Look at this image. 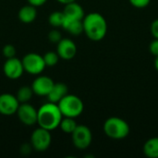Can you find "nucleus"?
<instances>
[{
	"instance_id": "obj_1",
	"label": "nucleus",
	"mask_w": 158,
	"mask_h": 158,
	"mask_svg": "<svg viewBox=\"0 0 158 158\" xmlns=\"http://www.w3.org/2000/svg\"><path fill=\"white\" fill-rule=\"evenodd\" d=\"M83 32L94 42H99L105 38L107 32V22L106 19L97 12H92L82 19Z\"/></svg>"
},
{
	"instance_id": "obj_2",
	"label": "nucleus",
	"mask_w": 158,
	"mask_h": 158,
	"mask_svg": "<svg viewBox=\"0 0 158 158\" xmlns=\"http://www.w3.org/2000/svg\"><path fill=\"white\" fill-rule=\"evenodd\" d=\"M63 116L57 104L47 102L37 110V124L48 131H54L59 127Z\"/></svg>"
},
{
	"instance_id": "obj_3",
	"label": "nucleus",
	"mask_w": 158,
	"mask_h": 158,
	"mask_svg": "<svg viewBox=\"0 0 158 158\" xmlns=\"http://www.w3.org/2000/svg\"><path fill=\"white\" fill-rule=\"evenodd\" d=\"M104 132L106 135L113 140L125 139L130 134V125L124 119L112 117L107 118L104 123Z\"/></svg>"
},
{
	"instance_id": "obj_4",
	"label": "nucleus",
	"mask_w": 158,
	"mask_h": 158,
	"mask_svg": "<svg viewBox=\"0 0 158 158\" xmlns=\"http://www.w3.org/2000/svg\"><path fill=\"white\" fill-rule=\"evenodd\" d=\"M57 106L63 117L72 118L80 117L84 109V105L81 99L77 95L69 94L57 103Z\"/></svg>"
},
{
	"instance_id": "obj_5",
	"label": "nucleus",
	"mask_w": 158,
	"mask_h": 158,
	"mask_svg": "<svg viewBox=\"0 0 158 158\" xmlns=\"http://www.w3.org/2000/svg\"><path fill=\"white\" fill-rule=\"evenodd\" d=\"M52 143V137L50 131L39 127L34 130L31 136V145L33 150L37 152L46 151Z\"/></svg>"
},
{
	"instance_id": "obj_6",
	"label": "nucleus",
	"mask_w": 158,
	"mask_h": 158,
	"mask_svg": "<svg viewBox=\"0 0 158 158\" xmlns=\"http://www.w3.org/2000/svg\"><path fill=\"white\" fill-rule=\"evenodd\" d=\"M24 71L31 75H39L45 69V63L43 56L37 53H29L22 58Z\"/></svg>"
},
{
	"instance_id": "obj_7",
	"label": "nucleus",
	"mask_w": 158,
	"mask_h": 158,
	"mask_svg": "<svg viewBox=\"0 0 158 158\" xmlns=\"http://www.w3.org/2000/svg\"><path fill=\"white\" fill-rule=\"evenodd\" d=\"M73 145L80 150L87 149L93 141V134L91 130L85 125H78L71 133Z\"/></svg>"
},
{
	"instance_id": "obj_8",
	"label": "nucleus",
	"mask_w": 158,
	"mask_h": 158,
	"mask_svg": "<svg viewBox=\"0 0 158 158\" xmlns=\"http://www.w3.org/2000/svg\"><path fill=\"white\" fill-rule=\"evenodd\" d=\"M16 114L19 121L26 126L37 124V109L29 103L19 104Z\"/></svg>"
},
{
	"instance_id": "obj_9",
	"label": "nucleus",
	"mask_w": 158,
	"mask_h": 158,
	"mask_svg": "<svg viewBox=\"0 0 158 158\" xmlns=\"http://www.w3.org/2000/svg\"><path fill=\"white\" fill-rule=\"evenodd\" d=\"M3 71L7 79L10 80L19 79L24 72L22 61L16 56L11 58H6L3 66Z\"/></svg>"
},
{
	"instance_id": "obj_10",
	"label": "nucleus",
	"mask_w": 158,
	"mask_h": 158,
	"mask_svg": "<svg viewBox=\"0 0 158 158\" xmlns=\"http://www.w3.org/2000/svg\"><path fill=\"white\" fill-rule=\"evenodd\" d=\"M17 97L11 94H0V114L3 116H12L17 113L19 106Z\"/></svg>"
},
{
	"instance_id": "obj_11",
	"label": "nucleus",
	"mask_w": 158,
	"mask_h": 158,
	"mask_svg": "<svg viewBox=\"0 0 158 158\" xmlns=\"http://www.w3.org/2000/svg\"><path fill=\"white\" fill-rule=\"evenodd\" d=\"M56 44V53L59 58L64 60H70L76 56L77 46L72 40L69 38H62Z\"/></svg>"
},
{
	"instance_id": "obj_12",
	"label": "nucleus",
	"mask_w": 158,
	"mask_h": 158,
	"mask_svg": "<svg viewBox=\"0 0 158 158\" xmlns=\"http://www.w3.org/2000/svg\"><path fill=\"white\" fill-rule=\"evenodd\" d=\"M54 83V81L48 76H38L34 79L31 87L34 94L39 96H47Z\"/></svg>"
},
{
	"instance_id": "obj_13",
	"label": "nucleus",
	"mask_w": 158,
	"mask_h": 158,
	"mask_svg": "<svg viewBox=\"0 0 158 158\" xmlns=\"http://www.w3.org/2000/svg\"><path fill=\"white\" fill-rule=\"evenodd\" d=\"M68 91H69V88L65 83H63V82L54 83L51 91L49 92V94L46 96L48 99V102L57 104L65 95H67L69 94Z\"/></svg>"
},
{
	"instance_id": "obj_14",
	"label": "nucleus",
	"mask_w": 158,
	"mask_h": 158,
	"mask_svg": "<svg viewBox=\"0 0 158 158\" xmlns=\"http://www.w3.org/2000/svg\"><path fill=\"white\" fill-rule=\"evenodd\" d=\"M65 31L69 32L74 36H78L83 32V24L82 19H71L65 17V20L62 24V27Z\"/></svg>"
},
{
	"instance_id": "obj_15",
	"label": "nucleus",
	"mask_w": 158,
	"mask_h": 158,
	"mask_svg": "<svg viewBox=\"0 0 158 158\" xmlns=\"http://www.w3.org/2000/svg\"><path fill=\"white\" fill-rule=\"evenodd\" d=\"M18 17H19V19L23 23H26V24L31 23L32 21L35 20V19L37 17L36 6L29 4L27 6L20 7V9L19 10V13H18Z\"/></svg>"
},
{
	"instance_id": "obj_16",
	"label": "nucleus",
	"mask_w": 158,
	"mask_h": 158,
	"mask_svg": "<svg viewBox=\"0 0 158 158\" xmlns=\"http://www.w3.org/2000/svg\"><path fill=\"white\" fill-rule=\"evenodd\" d=\"M64 14L68 18L71 19H82L84 18V10L81 5L76 3V1L66 4L64 10Z\"/></svg>"
},
{
	"instance_id": "obj_17",
	"label": "nucleus",
	"mask_w": 158,
	"mask_h": 158,
	"mask_svg": "<svg viewBox=\"0 0 158 158\" xmlns=\"http://www.w3.org/2000/svg\"><path fill=\"white\" fill-rule=\"evenodd\" d=\"M143 154L149 158H158V137H154L145 142Z\"/></svg>"
},
{
	"instance_id": "obj_18",
	"label": "nucleus",
	"mask_w": 158,
	"mask_h": 158,
	"mask_svg": "<svg viewBox=\"0 0 158 158\" xmlns=\"http://www.w3.org/2000/svg\"><path fill=\"white\" fill-rule=\"evenodd\" d=\"M33 94H34L32 92L31 87H30V86H22L18 90L16 97H17V99L19 100V102L20 104L29 103V101L31 99Z\"/></svg>"
},
{
	"instance_id": "obj_19",
	"label": "nucleus",
	"mask_w": 158,
	"mask_h": 158,
	"mask_svg": "<svg viewBox=\"0 0 158 158\" xmlns=\"http://www.w3.org/2000/svg\"><path fill=\"white\" fill-rule=\"evenodd\" d=\"M78 126V124L75 121V118H67V117H63L60 124H59V128L60 130L68 134H71L74 130L76 129V127Z\"/></svg>"
},
{
	"instance_id": "obj_20",
	"label": "nucleus",
	"mask_w": 158,
	"mask_h": 158,
	"mask_svg": "<svg viewBox=\"0 0 158 158\" xmlns=\"http://www.w3.org/2000/svg\"><path fill=\"white\" fill-rule=\"evenodd\" d=\"M65 14L63 11H54L48 17V22L51 26L55 28L62 27V24L65 20Z\"/></svg>"
},
{
	"instance_id": "obj_21",
	"label": "nucleus",
	"mask_w": 158,
	"mask_h": 158,
	"mask_svg": "<svg viewBox=\"0 0 158 158\" xmlns=\"http://www.w3.org/2000/svg\"><path fill=\"white\" fill-rule=\"evenodd\" d=\"M43 57H44V63H45L46 67H54V66H56L58 63V59H59V56H58L57 53L56 52H52V51L46 52L43 56Z\"/></svg>"
},
{
	"instance_id": "obj_22",
	"label": "nucleus",
	"mask_w": 158,
	"mask_h": 158,
	"mask_svg": "<svg viewBox=\"0 0 158 158\" xmlns=\"http://www.w3.org/2000/svg\"><path fill=\"white\" fill-rule=\"evenodd\" d=\"M3 55L6 58H11V57H14L16 56V48L14 45L12 44H6L4 47H3Z\"/></svg>"
},
{
	"instance_id": "obj_23",
	"label": "nucleus",
	"mask_w": 158,
	"mask_h": 158,
	"mask_svg": "<svg viewBox=\"0 0 158 158\" xmlns=\"http://www.w3.org/2000/svg\"><path fill=\"white\" fill-rule=\"evenodd\" d=\"M48 39L51 43L57 44L62 39V36H61V33L57 30H52L48 33Z\"/></svg>"
},
{
	"instance_id": "obj_24",
	"label": "nucleus",
	"mask_w": 158,
	"mask_h": 158,
	"mask_svg": "<svg viewBox=\"0 0 158 158\" xmlns=\"http://www.w3.org/2000/svg\"><path fill=\"white\" fill-rule=\"evenodd\" d=\"M129 1L133 6H135L137 8L146 7L151 2V0H129Z\"/></svg>"
},
{
	"instance_id": "obj_25",
	"label": "nucleus",
	"mask_w": 158,
	"mask_h": 158,
	"mask_svg": "<svg viewBox=\"0 0 158 158\" xmlns=\"http://www.w3.org/2000/svg\"><path fill=\"white\" fill-rule=\"evenodd\" d=\"M149 51L156 57L158 56V39H155L149 45Z\"/></svg>"
},
{
	"instance_id": "obj_26",
	"label": "nucleus",
	"mask_w": 158,
	"mask_h": 158,
	"mask_svg": "<svg viewBox=\"0 0 158 158\" xmlns=\"http://www.w3.org/2000/svg\"><path fill=\"white\" fill-rule=\"evenodd\" d=\"M151 34L153 35V37L155 39H158V19H155L152 23H151Z\"/></svg>"
},
{
	"instance_id": "obj_27",
	"label": "nucleus",
	"mask_w": 158,
	"mask_h": 158,
	"mask_svg": "<svg viewBox=\"0 0 158 158\" xmlns=\"http://www.w3.org/2000/svg\"><path fill=\"white\" fill-rule=\"evenodd\" d=\"M27 1H28V3H29L30 5L38 7V6H41L44 5V4L46 3L47 0H27Z\"/></svg>"
},
{
	"instance_id": "obj_28",
	"label": "nucleus",
	"mask_w": 158,
	"mask_h": 158,
	"mask_svg": "<svg viewBox=\"0 0 158 158\" xmlns=\"http://www.w3.org/2000/svg\"><path fill=\"white\" fill-rule=\"evenodd\" d=\"M56 1H58V2H59V3H61V4L66 5V4H69V3L74 2V1H76V0H56Z\"/></svg>"
},
{
	"instance_id": "obj_29",
	"label": "nucleus",
	"mask_w": 158,
	"mask_h": 158,
	"mask_svg": "<svg viewBox=\"0 0 158 158\" xmlns=\"http://www.w3.org/2000/svg\"><path fill=\"white\" fill-rule=\"evenodd\" d=\"M155 68H156V69L158 71V56L156 57V60H155Z\"/></svg>"
}]
</instances>
